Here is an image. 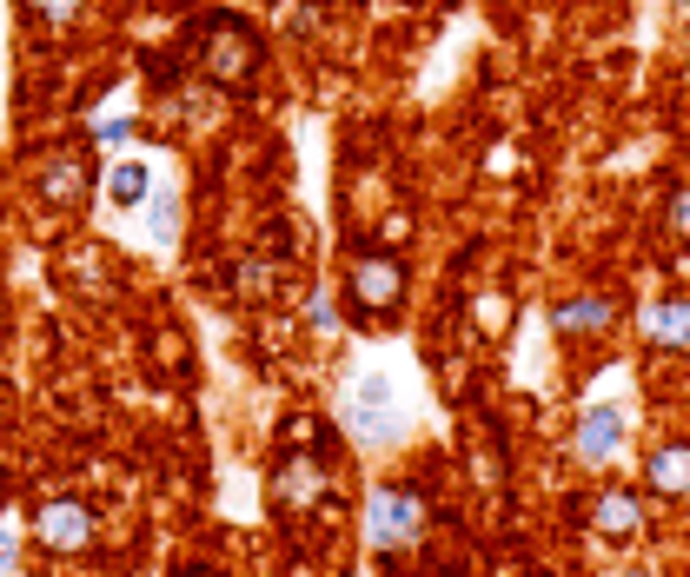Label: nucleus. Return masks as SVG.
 <instances>
[{
	"instance_id": "nucleus-1",
	"label": "nucleus",
	"mask_w": 690,
	"mask_h": 577,
	"mask_svg": "<svg viewBox=\"0 0 690 577\" xmlns=\"http://www.w3.org/2000/svg\"><path fill=\"white\" fill-rule=\"evenodd\" d=\"M419 532H425V505H419V492H405V485H379L372 505H365V538H372L379 552H392V545H412Z\"/></svg>"
},
{
	"instance_id": "nucleus-2",
	"label": "nucleus",
	"mask_w": 690,
	"mask_h": 577,
	"mask_svg": "<svg viewBox=\"0 0 690 577\" xmlns=\"http://www.w3.org/2000/svg\"><path fill=\"white\" fill-rule=\"evenodd\" d=\"M352 299L365 306V312H385V306H399V292H405V266L399 259H385V253H365L359 266H352Z\"/></svg>"
},
{
	"instance_id": "nucleus-3",
	"label": "nucleus",
	"mask_w": 690,
	"mask_h": 577,
	"mask_svg": "<svg viewBox=\"0 0 690 577\" xmlns=\"http://www.w3.org/2000/svg\"><path fill=\"white\" fill-rule=\"evenodd\" d=\"M33 532H40L47 552H86V545H93V512L60 498V505H47V512L33 518Z\"/></svg>"
},
{
	"instance_id": "nucleus-4",
	"label": "nucleus",
	"mask_w": 690,
	"mask_h": 577,
	"mask_svg": "<svg viewBox=\"0 0 690 577\" xmlns=\"http://www.w3.org/2000/svg\"><path fill=\"white\" fill-rule=\"evenodd\" d=\"M618 445H625V412L591 405V412L578 419V452H585V465H611V458H618Z\"/></svg>"
},
{
	"instance_id": "nucleus-5",
	"label": "nucleus",
	"mask_w": 690,
	"mask_h": 577,
	"mask_svg": "<svg viewBox=\"0 0 690 577\" xmlns=\"http://www.w3.org/2000/svg\"><path fill=\"white\" fill-rule=\"evenodd\" d=\"M272 498H279L286 512L319 505V498H326V465H319V458H286L279 478H272Z\"/></svg>"
},
{
	"instance_id": "nucleus-6",
	"label": "nucleus",
	"mask_w": 690,
	"mask_h": 577,
	"mask_svg": "<svg viewBox=\"0 0 690 577\" xmlns=\"http://www.w3.org/2000/svg\"><path fill=\"white\" fill-rule=\"evenodd\" d=\"M618 319V299H605V292H585V299H565L558 312H552V326L565 332V339H585V332H605Z\"/></svg>"
},
{
	"instance_id": "nucleus-7",
	"label": "nucleus",
	"mask_w": 690,
	"mask_h": 577,
	"mask_svg": "<svg viewBox=\"0 0 690 577\" xmlns=\"http://www.w3.org/2000/svg\"><path fill=\"white\" fill-rule=\"evenodd\" d=\"M352 425H359L365 439H379V432L392 425V385H385V372H365V379L352 385Z\"/></svg>"
},
{
	"instance_id": "nucleus-8",
	"label": "nucleus",
	"mask_w": 690,
	"mask_h": 577,
	"mask_svg": "<svg viewBox=\"0 0 690 577\" xmlns=\"http://www.w3.org/2000/svg\"><path fill=\"white\" fill-rule=\"evenodd\" d=\"M591 525H598V538L631 545V538L645 532V505H638L631 492H605V498H598V512H591Z\"/></svg>"
},
{
	"instance_id": "nucleus-9",
	"label": "nucleus",
	"mask_w": 690,
	"mask_h": 577,
	"mask_svg": "<svg viewBox=\"0 0 690 577\" xmlns=\"http://www.w3.org/2000/svg\"><path fill=\"white\" fill-rule=\"evenodd\" d=\"M246 66H253V40L233 33V27H219V33L206 40V73H213V80H239Z\"/></svg>"
},
{
	"instance_id": "nucleus-10",
	"label": "nucleus",
	"mask_w": 690,
	"mask_h": 577,
	"mask_svg": "<svg viewBox=\"0 0 690 577\" xmlns=\"http://www.w3.org/2000/svg\"><path fill=\"white\" fill-rule=\"evenodd\" d=\"M645 478H651V492L684 498V492H690V445H658L651 465H645Z\"/></svg>"
},
{
	"instance_id": "nucleus-11",
	"label": "nucleus",
	"mask_w": 690,
	"mask_h": 577,
	"mask_svg": "<svg viewBox=\"0 0 690 577\" xmlns=\"http://www.w3.org/2000/svg\"><path fill=\"white\" fill-rule=\"evenodd\" d=\"M645 332H651V346L684 352L690 346V299H658V306L645 312Z\"/></svg>"
},
{
	"instance_id": "nucleus-12",
	"label": "nucleus",
	"mask_w": 690,
	"mask_h": 577,
	"mask_svg": "<svg viewBox=\"0 0 690 577\" xmlns=\"http://www.w3.org/2000/svg\"><path fill=\"white\" fill-rule=\"evenodd\" d=\"M40 193H47L53 206H73V199L86 193V166H80V159H53V166L40 173Z\"/></svg>"
},
{
	"instance_id": "nucleus-13",
	"label": "nucleus",
	"mask_w": 690,
	"mask_h": 577,
	"mask_svg": "<svg viewBox=\"0 0 690 577\" xmlns=\"http://www.w3.org/2000/svg\"><path fill=\"white\" fill-rule=\"evenodd\" d=\"M146 186H153V173H146V159H120V166H113V179H106V193H113V206H126V213H133V206L146 199Z\"/></svg>"
},
{
	"instance_id": "nucleus-14",
	"label": "nucleus",
	"mask_w": 690,
	"mask_h": 577,
	"mask_svg": "<svg viewBox=\"0 0 690 577\" xmlns=\"http://www.w3.org/2000/svg\"><path fill=\"white\" fill-rule=\"evenodd\" d=\"M153 239H173V199L166 193L153 199Z\"/></svg>"
},
{
	"instance_id": "nucleus-15",
	"label": "nucleus",
	"mask_w": 690,
	"mask_h": 577,
	"mask_svg": "<svg viewBox=\"0 0 690 577\" xmlns=\"http://www.w3.org/2000/svg\"><path fill=\"white\" fill-rule=\"evenodd\" d=\"M40 13H47V20H53V27H66V20H73V13H80V0H40Z\"/></svg>"
},
{
	"instance_id": "nucleus-16",
	"label": "nucleus",
	"mask_w": 690,
	"mask_h": 577,
	"mask_svg": "<svg viewBox=\"0 0 690 577\" xmlns=\"http://www.w3.org/2000/svg\"><path fill=\"white\" fill-rule=\"evenodd\" d=\"M13 558H20V532H0V571H7Z\"/></svg>"
},
{
	"instance_id": "nucleus-17",
	"label": "nucleus",
	"mask_w": 690,
	"mask_h": 577,
	"mask_svg": "<svg viewBox=\"0 0 690 577\" xmlns=\"http://www.w3.org/2000/svg\"><path fill=\"white\" fill-rule=\"evenodd\" d=\"M671 219H678V226H684V233H690V193H684V199H678V206H671Z\"/></svg>"
},
{
	"instance_id": "nucleus-18",
	"label": "nucleus",
	"mask_w": 690,
	"mask_h": 577,
	"mask_svg": "<svg viewBox=\"0 0 690 577\" xmlns=\"http://www.w3.org/2000/svg\"><path fill=\"white\" fill-rule=\"evenodd\" d=\"M179 577H213V571H179Z\"/></svg>"
},
{
	"instance_id": "nucleus-19",
	"label": "nucleus",
	"mask_w": 690,
	"mask_h": 577,
	"mask_svg": "<svg viewBox=\"0 0 690 577\" xmlns=\"http://www.w3.org/2000/svg\"><path fill=\"white\" fill-rule=\"evenodd\" d=\"M631 577H645V571H631Z\"/></svg>"
}]
</instances>
